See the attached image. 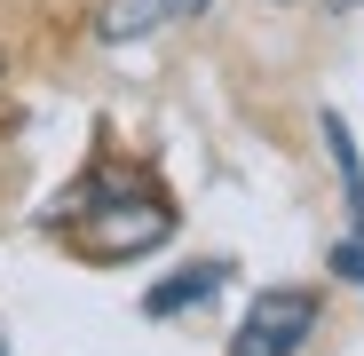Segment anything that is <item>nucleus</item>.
<instances>
[{
	"instance_id": "obj_3",
	"label": "nucleus",
	"mask_w": 364,
	"mask_h": 356,
	"mask_svg": "<svg viewBox=\"0 0 364 356\" xmlns=\"http://www.w3.org/2000/svg\"><path fill=\"white\" fill-rule=\"evenodd\" d=\"M222 285H230V261H198V269H182V277L151 285V293H143V317H182V309H198V301H214Z\"/></svg>"
},
{
	"instance_id": "obj_1",
	"label": "nucleus",
	"mask_w": 364,
	"mask_h": 356,
	"mask_svg": "<svg viewBox=\"0 0 364 356\" xmlns=\"http://www.w3.org/2000/svg\"><path fill=\"white\" fill-rule=\"evenodd\" d=\"M174 230V206H159L151 190H127V183H87V214H80V246L95 261H135L143 246Z\"/></svg>"
},
{
	"instance_id": "obj_6",
	"label": "nucleus",
	"mask_w": 364,
	"mask_h": 356,
	"mask_svg": "<svg viewBox=\"0 0 364 356\" xmlns=\"http://www.w3.org/2000/svg\"><path fill=\"white\" fill-rule=\"evenodd\" d=\"M0 356H9V348H0Z\"/></svg>"
},
{
	"instance_id": "obj_4",
	"label": "nucleus",
	"mask_w": 364,
	"mask_h": 356,
	"mask_svg": "<svg viewBox=\"0 0 364 356\" xmlns=\"http://www.w3.org/2000/svg\"><path fill=\"white\" fill-rule=\"evenodd\" d=\"M166 16V0H119V9L103 16V40H135V32H151Z\"/></svg>"
},
{
	"instance_id": "obj_5",
	"label": "nucleus",
	"mask_w": 364,
	"mask_h": 356,
	"mask_svg": "<svg viewBox=\"0 0 364 356\" xmlns=\"http://www.w3.org/2000/svg\"><path fill=\"white\" fill-rule=\"evenodd\" d=\"M166 9H174V16H206L214 0H166Z\"/></svg>"
},
{
	"instance_id": "obj_2",
	"label": "nucleus",
	"mask_w": 364,
	"mask_h": 356,
	"mask_svg": "<svg viewBox=\"0 0 364 356\" xmlns=\"http://www.w3.org/2000/svg\"><path fill=\"white\" fill-rule=\"evenodd\" d=\"M309 333H317V293L309 285H269V293H254V309L237 317L230 356H293Z\"/></svg>"
}]
</instances>
